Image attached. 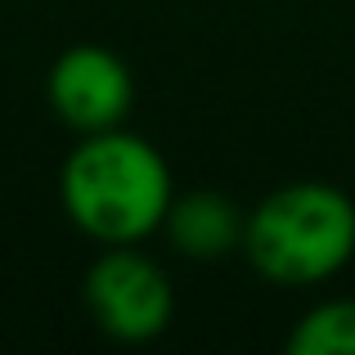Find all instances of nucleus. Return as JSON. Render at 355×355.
I'll list each match as a JSON object with an SVG mask.
<instances>
[{
    "label": "nucleus",
    "mask_w": 355,
    "mask_h": 355,
    "mask_svg": "<svg viewBox=\"0 0 355 355\" xmlns=\"http://www.w3.org/2000/svg\"><path fill=\"white\" fill-rule=\"evenodd\" d=\"M175 180L153 139L126 126L77 135L59 166V207L99 248L162 234Z\"/></svg>",
    "instance_id": "nucleus-1"
},
{
    "label": "nucleus",
    "mask_w": 355,
    "mask_h": 355,
    "mask_svg": "<svg viewBox=\"0 0 355 355\" xmlns=\"http://www.w3.org/2000/svg\"><path fill=\"white\" fill-rule=\"evenodd\" d=\"M243 257L275 288H315L351 266L355 202L329 180H293L248 211Z\"/></svg>",
    "instance_id": "nucleus-2"
},
{
    "label": "nucleus",
    "mask_w": 355,
    "mask_h": 355,
    "mask_svg": "<svg viewBox=\"0 0 355 355\" xmlns=\"http://www.w3.org/2000/svg\"><path fill=\"white\" fill-rule=\"evenodd\" d=\"M81 297H86L95 329L113 342H130V347L162 338L175 315L171 275L148 252H139V243L99 252L86 270Z\"/></svg>",
    "instance_id": "nucleus-3"
},
{
    "label": "nucleus",
    "mask_w": 355,
    "mask_h": 355,
    "mask_svg": "<svg viewBox=\"0 0 355 355\" xmlns=\"http://www.w3.org/2000/svg\"><path fill=\"white\" fill-rule=\"evenodd\" d=\"M45 99L72 135H95V130L126 126L130 108H135V77L117 50L81 41L50 63Z\"/></svg>",
    "instance_id": "nucleus-4"
},
{
    "label": "nucleus",
    "mask_w": 355,
    "mask_h": 355,
    "mask_svg": "<svg viewBox=\"0 0 355 355\" xmlns=\"http://www.w3.org/2000/svg\"><path fill=\"white\" fill-rule=\"evenodd\" d=\"M162 234L189 261H220V257H230V252H243L248 207H239V202L220 189L175 193L171 207H166Z\"/></svg>",
    "instance_id": "nucleus-5"
},
{
    "label": "nucleus",
    "mask_w": 355,
    "mask_h": 355,
    "mask_svg": "<svg viewBox=\"0 0 355 355\" xmlns=\"http://www.w3.org/2000/svg\"><path fill=\"white\" fill-rule=\"evenodd\" d=\"M284 347L293 355H355V297H329L311 306Z\"/></svg>",
    "instance_id": "nucleus-6"
}]
</instances>
